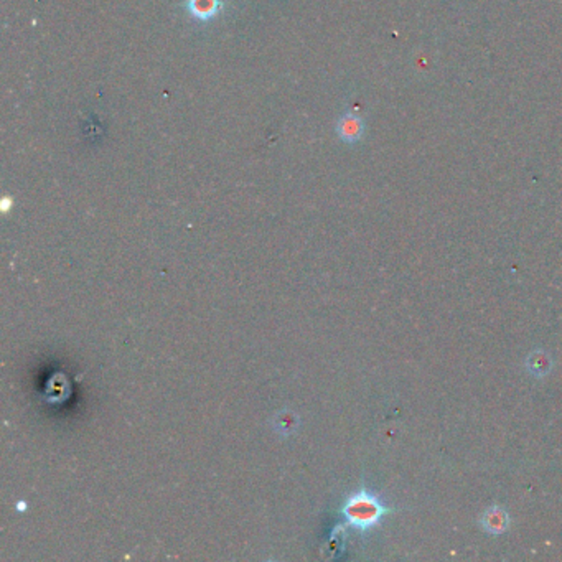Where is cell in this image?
Here are the masks:
<instances>
[{"label": "cell", "instance_id": "obj_3", "mask_svg": "<svg viewBox=\"0 0 562 562\" xmlns=\"http://www.w3.org/2000/svg\"><path fill=\"white\" fill-rule=\"evenodd\" d=\"M221 7H223L221 0H187V12L198 22L213 20Z\"/></svg>", "mask_w": 562, "mask_h": 562}, {"label": "cell", "instance_id": "obj_5", "mask_svg": "<svg viewBox=\"0 0 562 562\" xmlns=\"http://www.w3.org/2000/svg\"><path fill=\"white\" fill-rule=\"evenodd\" d=\"M528 366L531 368V371H533V374L541 376L549 371V358L546 355H534L533 353L528 361Z\"/></svg>", "mask_w": 562, "mask_h": 562}, {"label": "cell", "instance_id": "obj_1", "mask_svg": "<svg viewBox=\"0 0 562 562\" xmlns=\"http://www.w3.org/2000/svg\"><path fill=\"white\" fill-rule=\"evenodd\" d=\"M343 513L353 526L360 529H370L371 526L378 524V521L386 513V508L373 495L361 491L348 499Z\"/></svg>", "mask_w": 562, "mask_h": 562}, {"label": "cell", "instance_id": "obj_4", "mask_svg": "<svg viewBox=\"0 0 562 562\" xmlns=\"http://www.w3.org/2000/svg\"><path fill=\"white\" fill-rule=\"evenodd\" d=\"M508 521H510V518H508L506 511H503L502 508H490L481 518V526L491 534H502L510 524Z\"/></svg>", "mask_w": 562, "mask_h": 562}, {"label": "cell", "instance_id": "obj_2", "mask_svg": "<svg viewBox=\"0 0 562 562\" xmlns=\"http://www.w3.org/2000/svg\"><path fill=\"white\" fill-rule=\"evenodd\" d=\"M365 124L355 113H347L336 122V134L347 144H355L363 137Z\"/></svg>", "mask_w": 562, "mask_h": 562}]
</instances>
